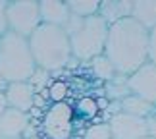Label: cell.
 Segmentation results:
<instances>
[{"label":"cell","mask_w":156,"mask_h":139,"mask_svg":"<svg viewBox=\"0 0 156 139\" xmlns=\"http://www.w3.org/2000/svg\"><path fill=\"white\" fill-rule=\"evenodd\" d=\"M104 56L112 62L118 75H131L148 62V31L133 17L108 25Z\"/></svg>","instance_id":"obj_1"},{"label":"cell","mask_w":156,"mask_h":139,"mask_svg":"<svg viewBox=\"0 0 156 139\" xmlns=\"http://www.w3.org/2000/svg\"><path fill=\"white\" fill-rule=\"evenodd\" d=\"M27 41L37 68L46 70L50 74H56V71L68 68L69 60L73 58L69 37L64 31V27L41 23Z\"/></svg>","instance_id":"obj_2"},{"label":"cell","mask_w":156,"mask_h":139,"mask_svg":"<svg viewBox=\"0 0 156 139\" xmlns=\"http://www.w3.org/2000/svg\"><path fill=\"white\" fill-rule=\"evenodd\" d=\"M64 31L69 37L71 56L79 62H91L93 58L104 54L108 39V23L100 16L93 17H77L69 16Z\"/></svg>","instance_id":"obj_3"},{"label":"cell","mask_w":156,"mask_h":139,"mask_svg":"<svg viewBox=\"0 0 156 139\" xmlns=\"http://www.w3.org/2000/svg\"><path fill=\"white\" fill-rule=\"evenodd\" d=\"M37 70L29 41L21 35L6 31L0 37V75L8 83L29 81Z\"/></svg>","instance_id":"obj_4"},{"label":"cell","mask_w":156,"mask_h":139,"mask_svg":"<svg viewBox=\"0 0 156 139\" xmlns=\"http://www.w3.org/2000/svg\"><path fill=\"white\" fill-rule=\"evenodd\" d=\"M6 17H8V31L21 35L25 39L31 37L33 31L43 23L39 0H10Z\"/></svg>","instance_id":"obj_5"},{"label":"cell","mask_w":156,"mask_h":139,"mask_svg":"<svg viewBox=\"0 0 156 139\" xmlns=\"http://www.w3.org/2000/svg\"><path fill=\"white\" fill-rule=\"evenodd\" d=\"M73 106L69 102H52L44 110L41 134L46 139H68L73 131Z\"/></svg>","instance_id":"obj_6"},{"label":"cell","mask_w":156,"mask_h":139,"mask_svg":"<svg viewBox=\"0 0 156 139\" xmlns=\"http://www.w3.org/2000/svg\"><path fill=\"white\" fill-rule=\"evenodd\" d=\"M125 85L131 95L141 97L152 106H156V64H143L137 71L125 77Z\"/></svg>","instance_id":"obj_7"},{"label":"cell","mask_w":156,"mask_h":139,"mask_svg":"<svg viewBox=\"0 0 156 139\" xmlns=\"http://www.w3.org/2000/svg\"><path fill=\"white\" fill-rule=\"evenodd\" d=\"M108 128H110L112 139H143L148 135L145 118L129 116V114H123V112L110 116Z\"/></svg>","instance_id":"obj_8"},{"label":"cell","mask_w":156,"mask_h":139,"mask_svg":"<svg viewBox=\"0 0 156 139\" xmlns=\"http://www.w3.org/2000/svg\"><path fill=\"white\" fill-rule=\"evenodd\" d=\"M31 122V114L6 108L0 114V139H20Z\"/></svg>","instance_id":"obj_9"},{"label":"cell","mask_w":156,"mask_h":139,"mask_svg":"<svg viewBox=\"0 0 156 139\" xmlns=\"http://www.w3.org/2000/svg\"><path fill=\"white\" fill-rule=\"evenodd\" d=\"M4 99H6V106L14 108V110L25 112L29 114L33 110V99H35V91L31 89L27 81L21 83H8L4 91Z\"/></svg>","instance_id":"obj_10"},{"label":"cell","mask_w":156,"mask_h":139,"mask_svg":"<svg viewBox=\"0 0 156 139\" xmlns=\"http://www.w3.org/2000/svg\"><path fill=\"white\" fill-rule=\"evenodd\" d=\"M39 12L41 21L56 27H64L71 16L66 0H39Z\"/></svg>","instance_id":"obj_11"},{"label":"cell","mask_w":156,"mask_h":139,"mask_svg":"<svg viewBox=\"0 0 156 139\" xmlns=\"http://www.w3.org/2000/svg\"><path fill=\"white\" fill-rule=\"evenodd\" d=\"M131 10H133V0H100L98 16L108 25H112L125 17H131Z\"/></svg>","instance_id":"obj_12"},{"label":"cell","mask_w":156,"mask_h":139,"mask_svg":"<svg viewBox=\"0 0 156 139\" xmlns=\"http://www.w3.org/2000/svg\"><path fill=\"white\" fill-rule=\"evenodd\" d=\"M131 17L147 31L156 27V0H133Z\"/></svg>","instance_id":"obj_13"},{"label":"cell","mask_w":156,"mask_h":139,"mask_svg":"<svg viewBox=\"0 0 156 139\" xmlns=\"http://www.w3.org/2000/svg\"><path fill=\"white\" fill-rule=\"evenodd\" d=\"M119 112L123 114H129V116H137V118H148L152 116L154 112V106L151 102H147L145 99L141 97H135V95H127L125 99L119 101Z\"/></svg>","instance_id":"obj_14"},{"label":"cell","mask_w":156,"mask_h":139,"mask_svg":"<svg viewBox=\"0 0 156 139\" xmlns=\"http://www.w3.org/2000/svg\"><path fill=\"white\" fill-rule=\"evenodd\" d=\"M68 4V10L71 16H77V17H93V16H98V10H100V0H66Z\"/></svg>","instance_id":"obj_15"},{"label":"cell","mask_w":156,"mask_h":139,"mask_svg":"<svg viewBox=\"0 0 156 139\" xmlns=\"http://www.w3.org/2000/svg\"><path fill=\"white\" fill-rule=\"evenodd\" d=\"M98 112H100L98 99H93V97H81L73 104V116L81 120H93Z\"/></svg>","instance_id":"obj_16"},{"label":"cell","mask_w":156,"mask_h":139,"mask_svg":"<svg viewBox=\"0 0 156 139\" xmlns=\"http://www.w3.org/2000/svg\"><path fill=\"white\" fill-rule=\"evenodd\" d=\"M91 70H93V74L98 77V79H102V81H112L114 77H116L118 74H116V70H114V66H112V62L108 60L104 54H100V56H97V58H93L91 62Z\"/></svg>","instance_id":"obj_17"},{"label":"cell","mask_w":156,"mask_h":139,"mask_svg":"<svg viewBox=\"0 0 156 139\" xmlns=\"http://www.w3.org/2000/svg\"><path fill=\"white\" fill-rule=\"evenodd\" d=\"M50 71H46V70H41V68H37L33 71V75L29 77V85H31V89L35 93H43V91H46V87L50 85Z\"/></svg>","instance_id":"obj_18"},{"label":"cell","mask_w":156,"mask_h":139,"mask_svg":"<svg viewBox=\"0 0 156 139\" xmlns=\"http://www.w3.org/2000/svg\"><path fill=\"white\" fill-rule=\"evenodd\" d=\"M44 97H48V101L52 102H64V99L68 97V83L66 81H50V85L46 87V91H43Z\"/></svg>","instance_id":"obj_19"},{"label":"cell","mask_w":156,"mask_h":139,"mask_svg":"<svg viewBox=\"0 0 156 139\" xmlns=\"http://www.w3.org/2000/svg\"><path fill=\"white\" fill-rule=\"evenodd\" d=\"M83 139H112L110 128H108V122L91 124L85 131H83Z\"/></svg>","instance_id":"obj_20"},{"label":"cell","mask_w":156,"mask_h":139,"mask_svg":"<svg viewBox=\"0 0 156 139\" xmlns=\"http://www.w3.org/2000/svg\"><path fill=\"white\" fill-rule=\"evenodd\" d=\"M148 62L156 64V27L148 31Z\"/></svg>","instance_id":"obj_21"},{"label":"cell","mask_w":156,"mask_h":139,"mask_svg":"<svg viewBox=\"0 0 156 139\" xmlns=\"http://www.w3.org/2000/svg\"><path fill=\"white\" fill-rule=\"evenodd\" d=\"M6 10H8V0H0V37L8 31V17H6Z\"/></svg>","instance_id":"obj_22"},{"label":"cell","mask_w":156,"mask_h":139,"mask_svg":"<svg viewBox=\"0 0 156 139\" xmlns=\"http://www.w3.org/2000/svg\"><path fill=\"white\" fill-rule=\"evenodd\" d=\"M147 128H148V135L156 139V116H148L147 118Z\"/></svg>","instance_id":"obj_23"},{"label":"cell","mask_w":156,"mask_h":139,"mask_svg":"<svg viewBox=\"0 0 156 139\" xmlns=\"http://www.w3.org/2000/svg\"><path fill=\"white\" fill-rule=\"evenodd\" d=\"M6 108H8V106H6V99H4V93L0 91V114H2V112L6 110Z\"/></svg>","instance_id":"obj_24"},{"label":"cell","mask_w":156,"mask_h":139,"mask_svg":"<svg viewBox=\"0 0 156 139\" xmlns=\"http://www.w3.org/2000/svg\"><path fill=\"white\" fill-rule=\"evenodd\" d=\"M6 85H8V81H6L2 75H0V91H2V93L6 91Z\"/></svg>","instance_id":"obj_25"},{"label":"cell","mask_w":156,"mask_h":139,"mask_svg":"<svg viewBox=\"0 0 156 139\" xmlns=\"http://www.w3.org/2000/svg\"><path fill=\"white\" fill-rule=\"evenodd\" d=\"M143 139H154V137H151V135H147V137H143Z\"/></svg>","instance_id":"obj_26"},{"label":"cell","mask_w":156,"mask_h":139,"mask_svg":"<svg viewBox=\"0 0 156 139\" xmlns=\"http://www.w3.org/2000/svg\"><path fill=\"white\" fill-rule=\"evenodd\" d=\"M152 116H156V106H154V112H152Z\"/></svg>","instance_id":"obj_27"},{"label":"cell","mask_w":156,"mask_h":139,"mask_svg":"<svg viewBox=\"0 0 156 139\" xmlns=\"http://www.w3.org/2000/svg\"><path fill=\"white\" fill-rule=\"evenodd\" d=\"M20 139H23V137H20Z\"/></svg>","instance_id":"obj_28"}]
</instances>
